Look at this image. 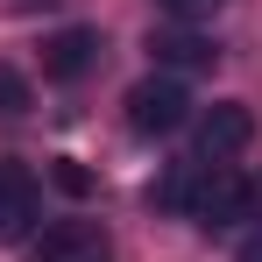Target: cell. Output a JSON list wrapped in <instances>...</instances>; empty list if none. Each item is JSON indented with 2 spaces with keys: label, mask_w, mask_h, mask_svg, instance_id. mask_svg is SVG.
<instances>
[{
  "label": "cell",
  "mask_w": 262,
  "mask_h": 262,
  "mask_svg": "<svg viewBox=\"0 0 262 262\" xmlns=\"http://www.w3.org/2000/svg\"><path fill=\"white\" fill-rule=\"evenodd\" d=\"M248 206H255L248 177L227 170V163H213L206 177H191V206H184V213L199 220V227H234V220H248Z\"/></svg>",
  "instance_id": "cell-1"
},
{
  "label": "cell",
  "mask_w": 262,
  "mask_h": 262,
  "mask_svg": "<svg viewBox=\"0 0 262 262\" xmlns=\"http://www.w3.org/2000/svg\"><path fill=\"white\" fill-rule=\"evenodd\" d=\"M184 114H191V99H184V85H177L170 71L128 85V128H135V135H177Z\"/></svg>",
  "instance_id": "cell-2"
},
{
  "label": "cell",
  "mask_w": 262,
  "mask_h": 262,
  "mask_svg": "<svg viewBox=\"0 0 262 262\" xmlns=\"http://www.w3.org/2000/svg\"><path fill=\"white\" fill-rule=\"evenodd\" d=\"M248 142H255V114H248L241 99H220V106H206V114H199V156H206V163L241 156Z\"/></svg>",
  "instance_id": "cell-3"
},
{
  "label": "cell",
  "mask_w": 262,
  "mask_h": 262,
  "mask_svg": "<svg viewBox=\"0 0 262 262\" xmlns=\"http://www.w3.org/2000/svg\"><path fill=\"white\" fill-rule=\"evenodd\" d=\"M99 255V227L92 220H50L29 234V262H92Z\"/></svg>",
  "instance_id": "cell-4"
},
{
  "label": "cell",
  "mask_w": 262,
  "mask_h": 262,
  "mask_svg": "<svg viewBox=\"0 0 262 262\" xmlns=\"http://www.w3.org/2000/svg\"><path fill=\"white\" fill-rule=\"evenodd\" d=\"M43 213V191H36V177L21 170V163H0V241H21L29 227Z\"/></svg>",
  "instance_id": "cell-5"
},
{
  "label": "cell",
  "mask_w": 262,
  "mask_h": 262,
  "mask_svg": "<svg viewBox=\"0 0 262 262\" xmlns=\"http://www.w3.org/2000/svg\"><path fill=\"white\" fill-rule=\"evenodd\" d=\"M99 29H57V36H50L43 43V71L50 78H85L92 64H99Z\"/></svg>",
  "instance_id": "cell-6"
},
{
  "label": "cell",
  "mask_w": 262,
  "mask_h": 262,
  "mask_svg": "<svg viewBox=\"0 0 262 262\" xmlns=\"http://www.w3.org/2000/svg\"><path fill=\"white\" fill-rule=\"evenodd\" d=\"M149 57H156L163 71H206L220 50H213V36H199V29H156V36H149Z\"/></svg>",
  "instance_id": "cell-7"
},
{
  "label": "cell",
  "mask_w": 262,
  "mask_h": 262,
  "mask_svg": "<svg viewBox=\"0 0 262 262\" xmlns=\"http://www.w3.org/2000/svg\"><path fill=\"white\" fill-rule=\"evenodd\" d=\"M156 206H170V213H184V206H191V163H177V170L156 184Z\"/></svg>",
  "instance_id": "cell-8"
},
{
  "label": "cell",
  "mask_w": 262,
  "mask_h": 262,
  "mask_svg": "<svg viewBox=\"0 0 262 262\" xmlns=\"http://www.w3.org/2000/svg\"><path fill=\"white\" fill-rule=\"evenodd\" d=\"M21 106H29V85H21V78L0 64V114H21Z\"/></svg>",
  "instance_id": "cell-9"
},
{
  "label": "cell",
  "mask_w": 262,
  "mask_h": 262,
  "mask_svg": "<svg viewBox=\"0 0 262 262\" xmlns=\"http://www.w3.org/2000/svg\"><path fill=\"white\" fill-rule=\"evenodd\" d=\"M57 184H64V191H92V177L78 170V163H71V156H57Z\"/></svg>",
  "instance_id": "cell-10"
},
{
  "label": "cell",
  "mask_w": 262,
  "mask_h": 262,
  "mask_svg": "<svg viewBox=\"0 0 262 262\" xmlns=\"http://www.w3.org/2000/svg\"><path fill=\"white\" fill-rule=\"evenodd\" d=\"M170 14H206V7H220V0H163Z\"/></svg>",
  "instance_id": "cell-11"
},
{
  "label": "cell",
  "mask_w": 262,
  "mask_h": 262,
  "mask_svg": "<svg viewBox=\"0 0 262 262\" xmlns=\"http://www.w3.org/2000/svg\"><path fill=\"white\" fill-rule=\"evenodd\" d=\"M241 262H262V234H255V241H241Z\"/></svg>",
  "instance_id": "cell-12"
},
{
  "label": "cell",
  "mask_w": 262,
  "mask_h": 262,
  "mask_svg": "<svg viewBox=\"0 0 262 262\" xmlns=\"http://www.w3.org/2000/svg\"><path fill=\"white\" fill-rule=\"evenodd\" d=\"M92 262H99V255H92Z\"/></svg>",
  "instance_id": "cell-13"
}]
</instances>
